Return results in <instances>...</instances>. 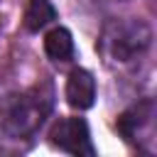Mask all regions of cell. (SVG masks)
<instances>
[{"label":"cell","mask_w":157,"mask_h":157,"mask_svg":"<svg viewBox=\"0 0 157 157\" xmlns=\"http://www.w3.org/2000/svg\"><path fill=\"white\" fill-rule=\"evenodd\" d=\"M150 44V29L142 22H123L113 25L105 34V47L115 61H128L140 54Z\"/></svg>","instance_id":"1"},{"label":"cell","mask_w":157,"mask_h":157,"mask_svg":"<svg viewBox=\"0 0 157 157\" xmlns=\"http://www.w3.org/2000/svg\"><path fill=\"white\" fill-rule=\"evenodd\" d=\"M49 140L54 147L71 152V155H93V145H91V132L83 118H61L54 123V128L49 130Z\"/></svg>","instance_id":"2"},{"label":"cell","mask_w":157,"mask_h":157,"mask_svg":"<svg viewBox=\"0 0 157 157\" xmlns=\"http://www.w3.org/2000/svg\"><path fill=\"white\" fill-rule=\"evenodd\" d=\"M96 101V78L86 69H74L66 78V103L76 110L91 108Z\"/></svg>","instance_id":"3"},{"label":"cell","mask_w":157,"mask_h":157,"mask_svg":"<svg viewBox=\"0 0 157 157\" xmlns=\"http://www.w3.org/2000/svg\"><path fill=\"white\" fill-rule=\"evenodd\" d=\"M42 108L37 101H29V98H20L12 110H10V118H7V128L12 130V135H25L29 130H34L39 123H42Z\"/></svg>","instance_id":"4"},{"label":"cell","mask_w":157,"mask_h":157,"mask_svg":"<svg viewBox=\"0 0 157 157\" xmlns=\"http://www.w3.org/2000/svg\"><path fill=\"white\" fill-rule=\"evenodd\" d=\"M52 20H56V10L49 0H29L25 7V27L29 32L44 29Z\"/></svg>","instance_id":"6"},{"label":"cell","mask_w":157,"mask_h":157,"mask_svg":"<svg viewBox=\"0 0 157 157\" xmlns=\"http://www.w3.org/2000/svg\"><path fill=\"white\" fill-rule=\"evenodd\" d=\"M44 52L54 61H69L74 56V37L66 27H54L44 37Z\"/></svg>","instance_id":"5"}]
</instances>
